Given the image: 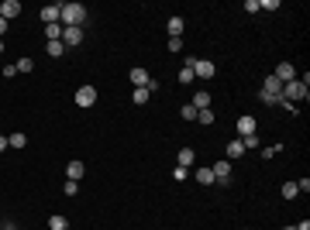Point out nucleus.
Listing matches in <instances>:
<instances>
[{
	"mask_svg": "<svg viewBox=\"0 0 310 230\" xmlns=\"http://www.w3.org/2000/svg\"><path fill=\"white\" fill-rule=\"evenodd\" d=\"M83 21H86V7L83 3H62V14H59L62 28H83Z\"/></svg>",
	"mask_w": 310,
	"mask_h": 230,
	"instance_id": "nucleus-1",
	"label": "nucleus"
},
{
	"mask_svg": "<svg viewBox=\"0 0 310 230\" xmlns=\"http://www.w3.org/2000/svg\"><path fill=\"white\" fill-rule=\"evenodd\" d=\"M283 100H286V103H300V100H307V86H304L300 79L283 82Z\"/></svg>",
	"mask_w": 310,
	"mask_h": 230,
	"instance_id": "nucleus-2",
	"label": "nucleus"
},
{
	"mask_svg": "<svg viewBox=\"0 0 310 230\" xmlns=\"http://www.w3.org/2000/svg\"><path fill=\"white\" fill-rule=\"evenodd\" d=\"M193 76H200V79H214V76H217V66H214L210 59H193Z\"/></svg>",
	"mask_w": 310,
	"mask_h": 230,
	"instance_id": "nucleus-3",
	"label": "nucleus"
},
{
	"mask_svg": "<svg viewBox=\"0 0 310 230\" xmlns=\"http://www.w3.org/2000/svg\"><path fill=\"white\" fill-rule=\"evenodd\" d=\"M210 172H214V182H221V186L231 182V161L228 158H221L217 165H210Z\"/></svg>",
	"mask_w": 310,
	"mask_h": 230,
	"instance_id": "nucleus-4",
	"label": "nucleus"
},
{
	"mask_svg": "<svg viewBox=\"0 0 310 230\" xmlns=\"http://www.w3.org/2000/svg\"><path fill=\"white\" fill-rule=\"evenodd\" d=\"M93 103H97V89H93V86H79L76 89V107L86 110V107H93Z\"/></svg>",
	"mask_w": 310,
	"mask_h": 230,
	"instance_id": "nucleus-5",
	"label": "nucleus"
},
{
	"mask_svg": "<svg viewBox=\"0 0 310 230\" xmlns=\"http://www.w3.org/2000/svg\"><path fill=\"white\" fill-rule=\"evenodd\" d=\"M79 41H83V28H62V45L66 48H73Z\"/></svg>",
	"mask_w": 310,
	"mask_h": 230,
	"instance_id": "nucleus-6",
	"label": "nucleus"
},
{
	"mask_svg": "<svg viewBox=\"0 0 310 230\" xmlns=\"http://www.w3.org/2000/svg\"><path fill=\"white\" fill-rule=\"evenodd\" d=\"M272 76L279 79V82H293V79H297V69H293V66H290V62H279V66H276V73H272Z\"/></svg>",
	"mask_w": 310,
	"mask_h": 230,
	"instance_id": "nucleus-7",
	"label": "nucleus"
},
{
	"mask_svg": "<svg viewBox=\"0 0 310 230\" xmlns=\"http://www.w3.org/2000/svg\"><path fill=\"white\" fill-rule=\"evenodd\" d=\"M17 14H21V3H17V0H3V3H0V17H3V21H14Z\"/></svg>",
	"mask_w": 310,
	"mask_h": 230,
	"instance_id": "nucleus-8",
	"label": "nucleus"
},
{
	"mask_svg": "<svg viewBox=\"0 0 310 230\" xmlns=\"http://www.w3.org/2000/svg\"><path fill=\"white\" fill-rule=\"evenodd\" d=\"M59 14H62V3H49V7H42V21H45V24H59Z\"/></svg>",
	"mask_w": 310,
	"mask_h": 230,
	"instance_id": "nucleus-9",
	"label": "nucleus"
},
{
	"mask_svg": "<svg viewBox=\"0 0 310 230\" xmlns=\"http://www.w3.org/2000/svg\"><path fill=\"white\" fill-rule=\"evenodd\" d=\"M224 154H228V161L241 158V154H245V145H241V138H231V141L224 145Z\"/></svg>",
	"mask_w": 310,
	"mask_h": 230,
	"instance_id": "nucleus-10",
	"label": "nucleus"
},
{
	"mask_svg": "<svg viewBox=\"0 0 310 230\" xmlns=\"http://www.w3.org/2000/svg\"><path fill=\"white\" fill-rule=\"evenodd\" d=\"M262 93H269V96L283 100V82H279L276 76H269V79H265V86H262Z\"/></svg>",
	"mask_w": 310,
	"mask_h": 230,
	"instance_id": "nucleus-11",
	"label": "nucleus"
},
{
	"mask_svg": "<svg viewBox=\"0 0 310 230\" xmlns=\"http://www.w3.org/2000/svg\"><path fill=\"white\" fill-rule=\"evenodd\" d=\"M255 134V117H238V138Z\"/></svg>",
	"mask_w": 310,
	"mask_h": 230,
	"instance_id": "nucleus-12",
	"label": "nucleus"
},
{
	"mask_svg": "<svg viewBox=\"0 0 310 230\" xmlns=\"http://www.w3.org/2000/svg\"><path fill=\"white\" fill-rule=\"evenodd\" d=\"M128 76H131V82H135V89H138V86H149V79H152L149 73H145V69H142V66H135Z\"/></svg>",
	"mask_w": 310,
	"mask_h": 230,
	"instance_id": "nucleus-13",
	"label": "nucleus"
},
{
	"mask_svg": "<svg viewBox=\"0 0 310 230\" xmlns=\"http://www.w3.org/2000/svg\"><path fill=\"white\" fill-rule=\"evenodd\" d=\"M66 175H69L73 182H79V179L86 175V168H83V161H69V165H66Z\"/></svg>",
	"mask_w": 310,
	"mask_h": 230,
	"instance_id": "nucleus-14",
	"label": "nucleus"
},
{
	"mask_svg": "<svg viewBox=\"0 0 310 230\" xmlns=\"http://www.w3.org/2000/svg\"><path fill=\"white\" fill-rule=\"evenodd\" d=\"M165 31H169V38H179L183 35V17H169L165 21Z\"/></svg>",
	"mask_w": 310,
	"mask_h": 230,
	"instance_id": "nucleus-15",
	"label": "nucleus"
},
{
	"mask_svg": "<svg viewBox=\"0 0 310 230\" xmlns=\"http://www.w3.org/2000/svg\"><path fill=\"white\" fill-rule=\"evenodd\" d=\"M49 230H69V220L62 213H55V217H49Z\"/></svg>",
	"mask_w": 310,
	"mask_h": 230,
	"instance_id": "nucleus-16",
	"label": "nucleus"
},
{
	"mask_svg": "<svg viewBox=\"0 0 310 230\" xmlns=\"http://www.w3.org/2000/svg\"><path fill=\"white\" fill-rule=\"evenodd\" d=\"M45 38L49 41H62V24H45Z\"/></svg>",
	"mask_w": 310,
	"mask_h": 230,
	"instance_id": "nucleus-17",
	"label": "nucleus"
},
{
	"mask_svg": "<svg viewBox=\"0 0 310 230\" xmlns=\"http://www.w3.org/2000/svg\"><path fill=\"white\" fill-rule=\"evenodd\" d=\"M45 52H49L52 59H59V55H66V45H62V41H45Z\"/></svg>",
	"mask_w": 310,
	"mask_h": 230,
	"instance_id": "nucleus-18",
	"label": "nucleus"
},
{
	"mask_svg": "<svg viewBox=\"0 0 310 230\" xmlns=\"http://www.w3.org/2000/svg\"><path fill=\"white\" fill-rule=\"evenodd\" d=\"M176 165H183V168H190V165H193V148H183V152L176 154Z\"/></svg>",
	"mask_w": 310,
	"mask_h": 230,
	"instance_id": "nucleus-19",
	"label": "nucleus"
},
{
	"mask_svg": "<svg viewBox=\"0 0 310 230\" xmlns=\"http://www.w3.org/2000/svg\"><path fill=\"white\" fill-rule=\"evenodd\" d=\"M193 107L197 110H207L210 107V93H193Z\"/></svg>",
	"mask_w": 310,
	"mask_h": 230,
	"instance_id": "nucleus-20",
	"label": "nucleus"
},
{
	"mask_svg": "<svg viewBox=\"0 0 310 230\" xmlns=\"http://www.w3.org/2000/svg\"><path fill=\"white\" fill-rule=\"evenodd\" d=\"M193 175H197V182H200V186H210V182H214V172H210V168H197Z\"/></svg>",
	"mask_w": 310,
	"mask_h": 230,
	"instance_id": "nucleus-21",
	"label": "nucleus"
},
{
	"mask_svg": "<svg viewBox=\"0 0 310 230\" xmlns=\"http://www.w3.org/2000/svg\"><path fill=\"white\" fill-rule=\"evenodd\" d=\"M149 96H152V93H149V89H145V86H138V89H135V93H131V100H135V103H138V107H142V103H149Z\"/></svg>",
	"mask_w": 310,
	"mask_h": 230,
	"instance_id": "nucleus-22",
	"label": "nucleus"
},
{
	"mask_svg": "<svg viewBox=\"0 0 310 230\" xmlns=\"http://www.w3.org/2000/svg\"><path fill=\"white\" fill-rule=\"evenodd\" d=\"M179 82H193V59H190L183 69H179Z\"/></svg>",
	"mask_w": 310,
	"mask_h": 230,
	"instance_id": "nucleus-23",
	"label": "nucleus"
},
{
	"mask_svg": "<svg viewBox=\"0 0 310 230\" xmlns=\"http://www.w3.org/2000/svg\"><path fill=\"white\" fill-rule=\"evenodd\" d=\"M197 124H214V114H210V107H207V110H197Z\"/></svg>",
	"mask_w": 310,
	"mask_h": 230,
	"instance_id": "nucleus-24",
	"label": "nucleus"
},
{
	"mask_svg": "<svg viewBox=\"0 0 310 230\" xmlns=\"http://www.w3.org/2000/svg\"><path fill=\"white\" fill-rule=\"evenodd\" d=\"M24 141H28L24 134H10V138H7V148H24Z\"/></svg>",
	"mask_w": 310,
	"mask_h": 230,
	"instance_id": "nucleus-25",
	"label": "nucleus"
},
{
	"mask_svg": "<svg viewBox=\"0 0 310 230\" xmlns=\"http://www.w3.org/2000/svg\"><path fill=\"white\" fill-rule=\"evenodd\" d=\"M179 114H183V120H197V107H193V103H186Z\"/></svg>",
	"mask_w": 310,
	"mask_h": 230,
	"instance_id": "nucleus-26",
	"label": "nucleus"
},
{
	"mask_svg": "<svg viewBox=\"0 0 310 230\" xmlns=\"http://www.w3.org/2000/svg\"><path fill=\"white\" fill-rule=\"evenodd\" d=\"M297 192H300V189H297V182H286V186H283V199H293Z\"/></svg>",
	"mask_w": 310,
	"mask_h": 230,
	"instance_id": "nucleus-27",
	"label": "nucleus"
},
{
	"mask_svg": "<svg viewBox=\"0 0 310 230\" xmlns=\"http://www.w3.org/2000/svg\"><path fill=\"white\" fill-rule=\"evenodd\" d=\"M62 192H66V196H76V192H79V182H73V179H66V186H62Z\"/></svg>",
	"mask_w": 310,
	"mask_h": 230,
	"instance_id": "nucleus-28",
	"label": "nucleus"
},
{
	"mask_svg": "<svg viewBox=\"0 0 310 230\" xmlns=\"http://www.w3.org/2000/svg\"><path fill=\"white\" fill-rule=\"evenodd\" d=\"M186 175H190V168H183V165H176V168H172V179H176V182H183Z\"/></svg>",
	"mask_w": 310,
	"mask_h": 230,
	"instance_id": "nucleus-29",
	"label": "nucleus"
},
{
	"mask_svg": "<svg viewBox=\"0 0 310 230\" xmlns=\"http://www.w3.org/2000/svg\"><path fill=\"white\" fill-rule=\"evenodd\" d=\"M258 10H279V0H262Z\"/></svg>",
	"mask_w": 310,
	"mask_h": 230,
	"instance_id": "nucleus-30",
	"label": "nucleus"
},
{
	"mask_svg": "<svg viewBox=\"0 0 310 230\" xmlns=\"http://www.w3.org/2000/svg\"><path fill=\"white\" fill-rule=\"evenodd\" d=\"M31 69H35L31 59H21V62H17V73H31Z\"/></svg>",
	"mask_w": 310,
	"mask_h": 230,
	"instance_id": "nucleus-31",
	"label": "nucleus"
},
{
	"mask_svg": "<svg viewBox=\"0 0 310 230\" xmlns=\"http://www.w3.org/2000/svg\"><path fill=\"white\" fill-rule=\"evenodd\" d=\"M276 152H283V145H272V148H262V158H272Z\"/></svg>",
	"mask_w": 310,
	"mask_h": 230,
	"instance_id": "nucleus-32",
	"label": "nucleus"
},
{
	"mask_svg": "<svg viewBox=\"0 0 310 230\" xmlns=\"http://www.w3.org/2000/svg\"><path fill=\"white\" fill-rule=\"evenodd\" d=\"M183 48V38H169V52H179Z\"/></svg>",
	"mask_w": 310,
	"mask_h": 230,
	"instance_id": "nucleus-33",
	"label": "nucleus"
},
{
	"mask_svg": "<svg viewBox=\"0 0 310 230\" xmlns=\"http://www.w3.org/2000/svg\"><path fill=\"white\" fill-rule=\"evenodd\" d=\"M293 230H310V220H304V224H297Z\"/></svg>",
	"mask_w": 310,
	"mask_h": 230,
	"instance_id": "nucleus-34",
	"label": "nucleus"
},
{
	"mask_svg": "<svg viewBox=\"0 0 310 230\" xmlns=\"http://www.w3.org/2000/svg\"><path fill=\"white\" fill-rule=\"evenodd\" d=\"M0 152H7V138L3 134H0Z\"/></svg>",
	"mask_w": 310,
	"mask_h": 230,
	"instance_id": "nucleus-35",
	"label": "nucleus"
},
{
	"mask_svg": "<svg viewBox=\"0 0 310 230\" xmlns=\"http://www.w3.org/2000/svg\"><path fill=\"white\" fill-rule=\"evenodd\" d=\"M3 31H7V21H3V17H0V35H3Z\"/></svg>",
	"mask_w": 310,
	"mask_h": 230,
	"instance_id": "nucleus-36",
	"label": "nucleus"
},
{
	"mask_svg": "<svg viewBox=\"0 0 310 230\" xmlns=\"http://www.w3.org/2000/svg\"><path fill=\"white\" fill-rule=\"evenodd\" d=\"M0 230H17V227H14V224H3V227H0Z\"/></svg>",
	"mask_w": 310,
	"mask_h": 230,
	"instance_id": "nucleus-37",
	"label": "nucleus"
},
{
	"mask_svg": "<svg viewBox=\"0 0 310 230\" xmlns=\"http://www.w3.org/2000/svg\"><path fill=\"white\" fill-rule=\"evenodd\" d=\"M0 55H3V41H0Z\"/></svg>",
	"mask_w": 310,
	"mask_h": 230,
	"instance_id": "nucleus-38",
	"label": "nucleus"
}]
</instances>
